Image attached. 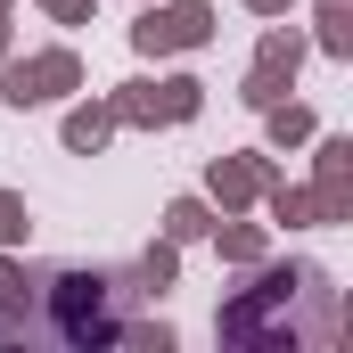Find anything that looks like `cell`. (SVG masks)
Segmentation results:
<instances>
[]
</instances>
